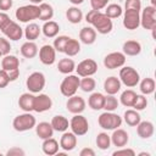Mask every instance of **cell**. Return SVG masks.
Segmentation results:
<instances>
[{
    "label": "cell",
    "instance_id": "60d3db41",
    "mask_svg": "<svg viewBox=\"0 0 156 156\" xmlns=\"http://www.w3.org/2000/svg\"><path fill=\"white\" fill-rule=\"evenodd\" d=\"M96 87V82L94 78L91 77H82L80 82H79V88L84 91V93H91Z\"/></svg>",
    "mask_w": 156,
    "mask_h": 156
},
{
    "label": "cell",
    "instance_id": "f35d334b",
    "mask_svg": "<svg viewBox=\"0 0 156 156\" xmlns=\"http://www.w3.org/2000/svg\"><path fill=\"white\" fill-rule=\"evenodd\" d=\"M96 146L100 150H107L111 146V138H110V135L107 133H105V132L99 133L98 136H96Z\"/></svg>",
    "mask_w": 156,
    "mask_h": 156
},
{
    "label": "cell",
    "instance_id": "d4e9b609",
    "mask_svg": "<svg viewBox=\"0 0 156 156\" xmlns=\"http://www.w3.org/2000/svg\"><path fill=\"white\" fill-rule=\"evenodd\" d=\"M35 133L40 139H48L54 135V128L49 122H39L35 124Z\"/></svg>",
    "mask_w": 156,
    "mask_h": 156
},
{
    "label": "cell",
    "instance_id": "4dcf8cb0",
    "mask_svg": "<svg viewBox=\"0 0 156 156\" xmlns=\"http://www.w3.org/2000/svg\"><path fill=\"white\" fill-rule=\"evenodd\" d=\"M38 46L34 41H26L21 46V55L26 58H33L38 55Z\"/></svg>",
    "mask_w": 156,
    "mask_h": 156
},
{
    "label": "cell",
    "instance_id": "277c9868",
    "mask_svg": "<svg viewBox=\"0 0 156 156\" xmlns=\"http://www.w3.org/2000/svg\"><path fill=\"white\" fill-rule=\"evenodd\" d=\"M15 16L20 22H23V23H28L30 21L38 20L39 18V5L29 4V5L21 6L16 10Z\"/></svg>",
    "mask_w": 156,
    "mask_h": 156
},
{
    "label": "cell",
    "instance_id": "94428289",
    "mask_svg": "<svg viewBox=\"0 0 156 156\" xmlns=\"http://www.w3.org/2000/svg\"><path fill=\"white\" fill-rule=\"evenodd\" d=\"M0 38H1V37H0Z\"/></svg>",
    "mask_w": 156,
    "mask_h": 156
},
{
    "label": "cell",
    "instance_id": "f6af8a7d",
    "mask_svg": "<svg viewBox=\"0 0 156 156\" xmlns=\"http://www.w3.org/2000/svg\"><path fill=\"white\" fill-rule=\"evenodd\" d=\"M0 51H1L2 56L10 54V51H11V44H10V41H9L7 38H2V37L0 38Z\"/></svg>",
    "mask_w": 156,
    "mask_h": 156
},
{
    "label": "cell",
    "instance_id": "91938a15",
    "mask_svg": "<svg viewBox=\"0 0 156 156\" xmlns=\"http://www.w3.org/2000/svg\"><path fill=\"white\" fill-rule=\"evenodd\" d=\"M1 56H2V54H1V51H0V58H1Z\"/></svg>",
    "mask_w": 156,
    "mask_h": 156
},
{
    "label": "cell",
    "instance_id": "52a82bcc",
    "mask_svg": "<svg viewBox=\"0 0 156 156\" xmlns=\"http://www.w3.org/2000/svg\"><path fill=\"white\" fill-rule=\"evenodd\" d=\"M45 76L41 72H33L28 76L27 80H26V87L27 89L33 93V94H39L44 88H45Z\"/></svg>",
    "mask_w": 156,
    "mask_h": 156
},
{
    "label": "cell",
    "instance_id": "7c38bea8",
    "mask_svg": "<svg viewBox=\"0 0 156 156\" xmlns=\"http://www.w3.org/2000/svg\"><path fill=\"white\" fill-rule=\"evenodd\" d=\"M123 26L129 30H134L140 26V11L138 10H124Z\"/></svg>",
    "mask_w": 156,
    "mask_h": 156
},
{
    "label": "cell",
    "instance_id": "7a4b0ae2",
    "mask_svg": "<svg viewBox=\"0 0 156 156\" xmlns=\"http://www.w3.org/2000/svg\"><path fill=\"white\" fill-rule=\"evenodd\" d=\"M99 126L105 130H113L116 128H119L122 124V117L113 111H105L102 112L98 118Z\"/></svg>",
    "mask_w": 156,
    "mask_h": 156
},
{
    "label": "cell",
    "instance_id": "6f0895ef",
    "mask_svg": "<svg viewBox=\"0 0 156 156\" xmlns=\"http://www.w3.org/2000/svg\"><path fill=\"white\" fill-rule=\"evenodd\" d=\"M32 4H34V5H39V4H41L44 0H29Z\"/></svg>",
    "mask_w": 156,
    "mask_h": 156
},
{
    "label": "cell",
    "instance_id": "7dc6e473",
    "mask_svg": "<svg viewBox=\"0 0 156 156\" xmlns=\"http://www.w3.org/2000/svg\"><path fill=\"white\" fill-rule=\"evenodd\" d=\"M113 156H122V155H124V156H135V151L133 150V149H129V147H118V150H116V151H113V154H112Z\"/></svg>",
    "mask_w": 156,
    "mask_h": 156
},
{
    "label": "cell",
    "instance_id": "e575fe53",
    "mask_svg": "<svg viewBox=\"0 0 156 156\" xmlns=\"http://www.w3.org/2000/svg\"><path fill=\"white\" fill-rule=\"evenodd\" d=\"M66 17H67L68 22H71L73 24H78L83 20V12L77 6H72V7H68L67 9Z\"/></svg>",
    "mask_w": 156,
    "mask_h": 156
},
{
    "label": "cell",
    "instance_id": "7402d4cb",
    "mask_svg": "<svg viewBox=\"0 0 156 156\" xmlns=\"http://www.w3.org/2000/svg\"><path fill=\"white\" fill-rule=\"evenodd\" d=\"M79 40L85 45H91L96 40V30L93 27H83L79 32Z\"/></svg>",
    "mask_w": 156,
    "mask_h": 156
},
{
    "label": "cell",
    "instance_id": "5bb4252c",
    "mask_svg": "<svg viewBox=\"0 0 156 156\" xmlns=\"http://www.w3.org/2000/svg\"><path fill=\"white\" fill-rule=\"evenodd\" d=\"M85 106H87L85 100L82 96H79V95H72V96H69L68 100H67V102H66V107H67L68 112H71L73 115L82 113L85 110Z\"/></svg>",
    "mask_w": 156,
    "mask_h": 156
},
{
    "label": "cell",
    "instance_id": "603a6c76",
    "mask_svg": "<svg viewBox=\"0 0 156 156\" xmlns=\"http://www.w3.org/2000/svg\"><path fill=\"white\" fill-rule=\"evenodd\" d=\"M34 94L33 93H23L18 98V106L24 112H32L33 111V102H34Z\"/></svg>",
    "mask_w": 156,
    "mask_h": 156
},
{
    "label": "cell",
    "instance_id": "44dd1931",
    "mask_svg": "<svg viewBox=\"0 0 156 156\" xmlns=\"http://www.w3.org/2000/svg\"><path fill=\"white\" fill-rule=\"evenodd\" d=\"M122 52L126 56H136L141 52V44L136 40H127L123 43Z\"/></svg>",
    "mask_w": 156,
    "mask_h": 156
},
{
    "label": "cell",
    "instance_id": "83f0119b",
    "mask_svg": "<svg viewBox=\"0 0 156 156\" xmlns=\"http://www.w3.org/2000/svg\"><path fill=\"white\" fill-rule=\"evenodd\" d=\"M41 33V28L39 27V24L37 23H28L26 26V28L23 29V35L26 37V39H28L29 41H34L35 39L39 38Z\"/></svg>",
    "mask_w": 156,
    "mask_h": 156
},
{
    "label": "cell",
    "instance_id": "680465c9",
    "mask_svg": "<svg viewBox=\"0 0 156 156\" xmlns=\"http://www.w3.org/2000/svg\"><path fill=\"white\" fill-rule=\"evenodd\" d=\"M145 155H146V156H150L149 152H140V154H139V156H145Z\"/></svg>",
    "mask_w": 156,
    "mask_h": 156
},
{
    "label": "cell",
    "instance_id": "f1b7e54d",
    "mask_svg": "<svg viewBox=\"0 0 156 156\" xmlns=\"http://www.w3.org/2000/svg\"><path fill=\"white\" fill-rule=\"evenodd\" d=\"M18 67H20V60L17 58V56L7 54V55H5L1 58V68L5 69L6 72L12 71V69H16Z\"/></svg>",
    "mask_w": 156,
    "mask_h": 156
},
{
    "label": "cell",
    "instance_id": "f546056e",
    "mask_svg": "<svg viewBox=\"0 0 156 156\" xmlns=\"http://www.w3.org/2000/svg\"><path fill=\"white\" fill-rule=\"evenodd\" d=\"M104 102H105V95L101 93H93L88 99V105L94 111L102 110Z\"/></svg>",
    "mask_w": 156,
    "mask_h": 156
},
{
    "label": "cell",
    "instance_id": "d6a6232c",
    "mask_svg": "<svg viewBox=\"0 0 156 156\" xmlns=\"http://www.w3.org/2000/svg\"><path fill=\"white\" fill-rule=\"evenodd\" d=\"M123 119H124V122H126L128 126H130V127H136L138 123L141 121V117H140V115H139V112H138L136 110L129 108V110H127V111L124 112Z\"/></svg>",
    "mask_w": 156,
    "mask_h": 156
},
{
    "label": "cell",
    "instance_id": "d590c367",
    "mask_svg": "<svg viewBox=\"0 0 156 156\" xmlns=\"http://www.w3.org/2000/svg\"><path fill=\"white\" fill-rule=\"evenodd\" d=\"M79 51H80V43L77 39L69 38L68 41L66 43V46H65L63 52L68 57H72V56H76L77 54H79Z\"/></svg>",
    "mask_w": 156,
    "mask_h": 156
},
{
    "label": "cell",
    "instance_id": "f907efd6",
    "mask_svg": "<svg viewBox=\"0 0 156 156\" xmlns=\"http://www.w3.org/2000/svg\"><path fill=\"white\" fill-rule=\"evenodd\" d=\"M12 20L6 12H0V30H2Z\"/></svg>",
    "mask_w": 156,
    "mask_h": 156
},
{
    "label": "cell",
    "instance_id": "ee69618b",
    "mask_svg": "<svg viewBox=\"0 0 156 156\" xmlns=\"http://www.w3.org/2000/svg\"><path fill=\"white\" fill-rule=\"evenodd\" d=\"M146 106H147V99H146V95H143V94L138 95V94H136L135 100H134L132 107H133L134 110H136V111H141V110H144Z\"/></svg>",
    "mask_w": 156,
    "mask_h": 156
},
{
    "label": "cell",
    "instance_id": "6da1fadb",
    "mask_svg": "<svg viewBox=\"0 0 156 156\" xmlns=\"http://www.w3.org/2000/svg\"><path fill=\"white\" fill-rule=\"evenodd\" d=\"M85 21L90 23L93 28L100 34H108L113 28L112 20L108 18L104 12L98 10H90L85 15Z\"/></svg>",
    "mask_w": 156,
    "mask_h": 156
},
{
    "label": "cell",
    "instance_id": "1f68e13d",
    "mask_svg": "<svg viewBox=\"0 0 156 156\" xmlns=\"http://www.w3.org/2000/svg\"><path fill=\"white\" fill-rule=\"evenodd\" d=\"M57 69L62 74H71L76 69V63L72 58H61L57 63Z\"/></svg>",
    "mask_w": 156,
    "mask_h": 156
},
{
    "label": "cell",
    "instance_id": "d6986e66",
    "mask_svg": "<svg viewBox=\"0 0 156 156\" xmlns=\"http://www.w3.org/2000/svg\"><path fill=\"white\" fill-rule=\"evenodd\" d=\"M136 133L141 139H150L155 133L154 123L150 121H140L136 126Z\"/></svg>",
    "mask_w": 156,
    "mask_h": 156
},
{
    "label": "cell",
    "instance_id": "8992f818",
    "mask_svg": "<svg viewBox=\"0 0 156 156\" xmlns=\"http://www.w3.org/2000/svg\"><path fill=\"white\" fill-rule=\"evenodd\" d=\"M79 82L80 78L79 76L76 74H68L67 77L63 78V80L60 84V91L63 96L69 98L72 95H76L77 90L79 89Z\"/></svg>",
    "mask_w": 156,
    "mask_h": 156
},
{
    "label": "cell",
    "instance_id": "4fadbf2b",
    "mask_svg": "<svg viewBox=\"0 0 156 156\" xmlns=\"http://www.w3.org/2000/svg\"><path fill=\"white\" fill-rule=\"evenodd\" d=\"M52 107V100L49 95L39 93L38 95L34 96V102H33V111L41 113L45 111H49Z\"/></svg>",
    "mask_w": 156,
    "mask_h": 156
},
{
    "label": "cell",
    "instance_id": "816d5d0a",
    "mask_svg": "<svg viewBox=\"0 0 156 156\" xmlns=\"http://www.w3.org/2000/svg\"><path fill=\"white\" fill-rule=\"evenodd\" d=\"M24 150L21 149V147H17V146H13L11 147L10 150H7L6 152V156H24Z\"/></svg>",
    "mask_w": 156,
    "mask_h": 156
},
{
    "label": "cell",
    "instance_id": "ba28073f",
    "mask_svg": "<svg viewBox=\"0 0 156 156\" xmlns=\"http://www.w3.org/2000/svg\"><path fill=\"white\" fill-rule=\"evenodd\" d=\"M140 26L147 30L156 29V6H146L140 13Z\"/></svg>",
    "mask_w": 156,
    "mask_h": 156
},
{
    "label": "cell",
    "instance_id": "74e56055",
    "mask_svg": "<svg viewBox=\"0 0 156 156\" xmlns=\"http://www.w3.org/2000/svg\"><path fill=\"white\" fill-rule=\"evenodd\" d=\"M135 96H136V93L133 89H127V90H124L121 94L119 102L123 106H126V107H132L133 106V102L135 100Z\"/></svg>",
    "mask_w": 156,
    "mask_h": 156
},
{
    "label": "cell",
    "instance_id": "9f6ffc18",
    "mask_svg": "<svg viewBox=\"0 0 156 156\" xmlns=\"http://www.w3.org/2000/svg\"><path fill=\"white\" fill-rule=\"evenodd\" d=\"M71 4H73V5H80V4H83L84 2V0H68Z\"/></svg>",
    "mask_w": 156,
    "mask_h": 156
},
{
    "label": "cell",
    "instance_id": "3957f363",
    "mask_svg": "<svg viewBox=\"0 0 156 156\" xmlns=\"http://www.w3.org/2000/svg\"><path fill=\"white\" fill-rule=\"evenodd\" d=\"M37 124L35 117L30 112H23L16 116L12 121V127L16 132H27L34 128Z\"/></svg>",
    "mask_w": 156,
    "mask_h": 156
},
{
    "label": "cell",
    "instance_id": "484cf974",
    "mask_svg": "<svg viewBox=\"0 0 156 156\" xmlns=\"http://www.w3.org/2000/svg\"><path fill=\"white\" fill-rule=\"evenodd\" d=\"M41 32L46 38H55V37H57V34L60 32V26L57 22H55L52 20L45 21L43 24Z\"/></svg>",
    "mask_w": 156,
    "mask_h": 156
},
{
    "label": "cell",
    "instance_id": "9a60e30c",
    "mask_svg": "<svg viewBox=\"0 0 156 156\" xmlns=\"http://www.w3.org/2000/svg\"><path fill=\"white\" fill-rule=\"evenodd\" d=\"M38 52H39V60L43 65L51 66L56 60V50L54 49L52 45L45 44L39 49Z\"/></svg>",
    "mask_w": 156,
    "mask_h": 156
},
{
    "label": "cell",
    "instance_id": "bcb514c9",
    "mask_svg": "<svg viewBox=\"0 0 156 156\" xmlns=\"http://www.w3.org/2000/svg\"><path fill=\"white\" fill-rule=\"evenodd\" d=\"M126 10H141V0H126L124 2Z\"/></svg>",
    "mask_w": 156,
    "mask_h": 156
},
{
    "label": "cell",
    "instance_id": "b9f144b4",
    "mask_svg": "<svg viewBox=\"0 0 156 156\" xmlns=\"http://www.w3.org/2000/svg\"><path fill=\"white\" fill-rule=\"evenodd\" d=\"M118 105H119L118 99H117L115 95L107 94V95L105 96V102H104V107H102V108H104L105 111L112 112V111H115V110L118 107Z\"/></svg>",
    "mask_w": 156,
    "mask_h": 156
},
{
    "label": "cell",
    "instance_id": "11a10c76",
    "mask_svg": "<svg viewBox=\"0 0 156 156\" xmlns=\"http://www.w3.org/2000/svg\"><path fill=\"white\" fill-rule=\"evenodd\" d=\"M79 156H95V151L90 147H84L80 150Z\"/></svg>",
    "mask_w": 156,
    "mask_h": 156
},
{
    "label": "cell",
    "instance_id": "7bdbcfd3",
    "mask_svg": "<svg viewBox=\"0 0 156 156\" xmlns=\"http://www.w3.org/2000/svg\"><path fill=\"white\" fill-rule=\"evenodd\" d=\"M68 39H69V37H67V35H58V37H55V40H54V44H52L54 49H55L56 51H58V52H63L65 46H66V43L68 41Z\"/></svg>",
    "mask_w": 156,
    "mask_h": 156
},
{
    "label": "cell",
    "instance_id": "ffe728a7",
    "mask_svg": "<svg viewBox=\"0 0 156 156\" xmlns=\"http://www.w3.org/2000/svg\"><path fill=\"white\" fill-rule=\"evenodd\" d=\"M121 87H122V83L119 78L113 77V76L107 77L104 82V90L110 95H116L121 90Z\"/></svg>",
    "mask_w": 156,
    "mask_h": 156
},
{
    "label": "cell",
    "instance_id": "cb8c5ba5",
    "mask_svg": "<svg viewBox=\"0 0 156 156\" xmlns=\"http://www.w3.org/2000/svg\"><path fill=\"white\" fill-rule=\"evenodd\" d=\"M58 149H60V144H58V141H57L56 139H54L52 136L43 140L41 150H43V152H44L45 155H48V156L56 155V154L58 152Z\"/></svg>",
    "mask_w": 156,
    "mask_h": 156
},
{
    "label": "cell",
    "instance_id": "ac0fdd59",
    "mask_svg": "<svg viewBox=\"0 0 156 156\" xmlns=\"http://www.w3.org/2000/svg\"><path fill=\"white\" fill-rule=\"evenodd\" d=\"M77 146V135L72 132H63L60 139V147L65 151H72Z\"/></svg>",
    "mask_w": 156,
    "mask_h": 156
},
{
    "label": "cell",
    "instance_id": "4316f807",
    "mask_svg": "<svg viewBox=\"0 0 156 156\" xmlns=\"http://www.w3.org/2000/svg\"><path fill=\"white\" fill-rule=\"evenodd\" d=\"M50 123H51L54 130L61 132V133L66 132V130L68 129V127H69V121H68L65 116H62V115H56V116H54Z\"/></svg>",
    "mask_w": 156,
    "mask_h": 156
},
{
    "label": "cell",
    "instance_id": "f5cc1de1",
    "mask_svg": "<svg viewBox=\"0 0 156 156\" xmlns=\"http://www.w3.org/2000/svg\"><path fill=\"white\" fill-rule=\"evenodd\" d=\"M13 5V1L12 0H0V11H9Z\"/></svg>",
    "mask_w": 156,
    "mask_h": 156
},
{
    "label": "cell",
    "instance_id": "5b68a950",
    "mask_svg": "<svg viewBox=\"0 0 156 156\" xmlns=\"http://www.w3.org/2000/svg\"><path fill=\"white\" fill-rule=\"evenodd\" d=\"M119 80L127 88H133L139 84L140 76L135 68H133L130 66H124L119 69Z\"/></svg>",
    "mask_w": 156,
    "mask_h": 156
},
{
    "label": "cell",
    "instance_id": "8d00e7d4",
    "mask_svg": "<svg viewBox=\"0 0 156 156\" xmlns=\"http://www.w3.org/2000/svg\"><path fill=\"white\" fill-rule=\"evenodd\" d=\"M155 88H156V83L152 78H144L141 82H139V89H140V93L143 95H150L155 91Z\"/></svg>",
    "mask_w": 156,
    "mask_h": 156
},
{
    "label": "cell",
    "instance_id": "e0dca14e",
    "mask_svg": "<svg viewBox=\"0 0 156 156\" xmlns=\"http://www.w3.org/2000/svg\"><path fill=\"white\" fill-rule=\"evenodd\" d=\"M110 138H111V144H113L116 147H123L129 141L128 133L124 129H121V128L113 129V133H112V135Z\"/></svg>",
    "mask_w": 156,
    "mask_h": 156
},
{
    "label": "cell",
    "instance_id": "c3c4849f",
    "mask_svg": "<svg viewBox=\"0 0 156 156\" xmlns=\"http://www.w3.org/2000/svg\"><path fill=\"white\" fill-rule=\"evenodd\" d=\"M110 0H90V6H91V10H102L107 6Z\"/></svg>",
    "mask_w": 156,
    "mask_h": 156
},
{
    "label": "cell",
    "instance_id": "db71d44e",
    "mask_svg": "<svg viewBox=\"0 0 156 156\" xmlns=\"http://www.w3.org/2000/svg\"><path fill=\"white\" fill-rule=\"evenodd\" d=\"M7 74H9V79H10V82H15V80H17V78L20 77V68L9 71Z\"/></svg>",
    "mask_w": 156,
    "mask_h": 156
},
{
    "label": "cell",
    "instance_id": "836d02e7",
    "mask_svg": "<svg viewBox=\"0 0 156 156\" xmlns=\"http://www.w3.org/2000/svg\"><path fill=\"white\" fill-rule=\"evenodd\" d=\"M54 17V9L50 4L48 2H41L39 4V18L40 21H50Z\"/></svg>",
    "mask_w": 156,
    "mask_h": 156
},
{
    "label": "cell",
    "instance_id": "30bf717a",
    "mask_svg": "<svg viewBox=\"0 0 156 156\" xmlns=\"http://www.w3.org/2000/svg\"><path fill=\"white\" fill-rule=\"evenodd\" d=\"M126 63V55L121 51H113L105 56L104 58V66L107 69H115L121 68Z\"/></svg>",
    "mask_w": 156,
    "mask_h": 156
},
{
    "label": "cell",
    "instance_id": "ab89813d",
    "mask_svg": "<svg viewBox=\"0 0 156 156\" xmlns=\"http://www.w3.org/2000/svg\"><path fill=\"white\" fill-rule=\"evenodd\" d=\"M122 12H123V10H122L121 5H118V4H110V5L106 6V10H105L104 13L108 18L113 20V18H118L122 15Z\"/></svg>",
    "mask_w": 156,
    "mask_h": 156
},
{
    "label": "cell",
    "instance_id": "681fc988",
    "mask_svg": "<svg viewBox=\"0 0 156 156\" xmlns=\"http://www.w3.org/2000/svg\"><path fill=\"white\" fill-rule=\"evenodd\" d=\"M10 83V79H9V74L5 69H0V89L1 88H6Z\"/></svg>",
    "mask_w": 156,
    "mask_h": 156
},
{
    "label": "cell",
    "instance_id": "2e32d148",
    "mask_svg": "<svg viewBox=\"0 0 156 156\" xmlns=\"http://www.w3.org/2000/svg\"><path fill=\"white\" fill-rule=\"evenodd\" d=\"M1 32L5 34V37L7 39L13 40V41H17V40H20L23 37V29L15 21H11Z\"/></svg>",
    "mask_w": 156,
    "mask_h": 156
},
{
    "label": "cell",
    "instance_id": "8fae6325",
    "mask_svg": "<svg viewBox=\"0 0 156 156\" xmlns=\"http://www.w3.org/2000/svg\"><path fill=\"white\" fill-rule=\"evenodd\" d=\"M76 71L79 77H91L98 72V63L93 58H85L76 66Z\"/></svg>",
    "mask_w": 156,
    "mask_h": 156
},
{
    "label": "cell",
    "instance_id": "9c48e42d",
    "mask_svg": "<svg viewBox=\"0 0 156 156\" xmlns=\"http://www.w3.org/2000/svg\"><path fill=\"white\" fill-rule=\"evenodd\" d=\"M69 128H71V132L74 133L77 136H82V135H85L88 133L89 122L84 116H82L80 113H77L71 118Z\"/></svg>",
    "mask_w": 156,
    "mask_h": 156
}]
</instances>
